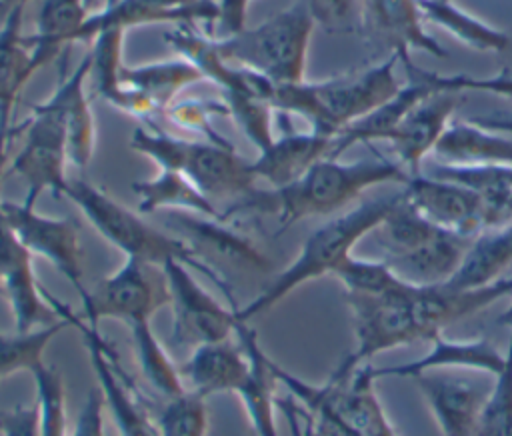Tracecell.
I'll use <instances>...</instances> for the list:
<instances>
[{
  "label": "cell",
  "instance_id": "cell-40",
  "mask_svg": "<svg viewBox=\"0 0 512 436\" xmlns=\"http://www.w3.org/2000/svg\"><path fill=\"white\" fill-rule=\"evenodd\" d=\"M154 420L160 436H208L206 398L186 390L174 398L162 400Z\"/></svg>",
  "mask_w": 512,
  "mask_h": 436
},
{
  "label": "cell",
  "instance_id": "cell-30",
  "mask_svg": "<svg viewBox=\"0 0 512 436\" xmlns=\"http://www.w3.org/2000/svg\"><path fill=\"white\" fill-rule=\"evenodd\" d=\"M90 16L86 0H42L36 32L26 36L32 74L58 56L60 48L76 42V36Z\"/></svg>",
  "mask_w": 512,
  "mask_h": 436
},
{
  "label": "cell",
  "instance_id": "cell-50",
  "mask_svg": "<svg viewBox=\"0 0 512 436\" xmlns=\"http://www.w3.org/2000/svg\"><path fill=\"white\" fill-rule=\"evenodd\" d=\"M26 4L28 0H0V26L16 8H26Z\"/></svg>",
  "mask_w": 512,
  "mask_h": 436
},
{
  "label": "cell",
  "instance_id": "cell-44",
  "mask_svg": "<svg viewBox=\"0 0 512 436\" xmlns=\"http://www.w3.org/2000/svg\"><path fill=\"white\" fill-rule=\"evenodd\" d=\"M430 176L452 180L464 184L476 192L488 190H504L512 188V166L510 164H494V166H454L436 162L428 170Z\"/></svg>",
  "mask_w": 512,
  "mask_h": 436
},
{
  "label": "cell",
  "instance_id": "cell-27",
  "mask_svg": "<svg viewBox=\"0 0 512 436\" xmlns=\"http://www.w3.org/2000/svg\"><path fill=\"white\" fill-rule=\"evenodd\" d=\"M90 76V54L78 62L72 72H66L62 64L60 84L52 92L64 108L68 130V160L76 170H86L96 148V122L86 96V78Z\"/></svg>",
  "mask_w": 512,
  "mask_h": 436
},
{
  "label": "cell",
  "instance_id": "cell-43",
  "mask_svg": "<svg viewBox=\"0 0 512 436\" xmlns=\"http://www.w3.org/2000/svg\"><path fill=\"white\" fill-rule=\"evenodd\" d=\"M166 118L174 126L194 132L202 136L206 142L214 144H230L214 126H212V116H222L228 114L226 106L222 100H200V98H184V100H174L166 108Z\"/></svg>",
  "mask_w": 512,
  "mask_h": 436
},
{
  "label": "cell",
  "instance_id": "cell-33",
  "mask_svg": "<svg viewBox=\"0 0 512 436\" xmlns=\"http://www.w3.org/2000/svg\"><path fill=\"white\" fill-rule=\"evenodd\" d=\"M134 194L138 196V212L154 214L168 210H182L192 214H202L220 220V210L216 204L206 198L196 184L178 170L160 168L154 178L140 180L132 184Z\"/></svg>",
  "mask_w": 512,
  "mask_h": 436
},
{
  "label": "cell",
  "instance_id": "cell-46",
  "mask_svg": "<svg viewBox=\"0 0 512 436\" xmlns=\"http://www.w3.org/2000/svg\"><path fill=\"white\" fill-rule=\"evenodd\" d=\"M68 436H104V396L98 386L86 394L74 430Z\"/></svg>",
  "mask_w": 512,
  "mask_h": 436
},
{
  "label": "cell",
  "instance_id": "cell-18",
  "mask_svg": "<svg viewBox=\"0 0 512 436\" xmlns=\"http://www.w3.org/2000/svg\"><path fill=\"white\" fill-rule=\"evenodd\" d=\"M362 26L386 44L402 64L412 52L446 58L448 52L426 30L418 0H360Z\"/></svg>",
  "mask_w": 512,
  "mask_h": 436
},
{
  "label": "cell",
  "instance_id": "cell-25",
  "mask_svg": "<svg viewBox=\"0 0 512 436\" xmlns=\"http://www.w3.org/2000/svg\"><path fill=\"white\" fill-rule=\"evenodd\" d=\"M332 138L318 132H286L258 152L252 160L256 180H264L270 188H282L308 172L312 164L328 158Z\"/></svg>",
  "mask_w": 512,
  "mask_h": 436
},
{
  "label": "cell",
  "instance_id": "cell-31",
  "mask_svg": "<svg viewBox=\"0 0 512 436\" xmlns=\"http://www.w3.org/2000/svg\"><path fill=\"white\" fill-rule=\"evenodd\" d=\"M512 264V224L488 228L476 234L446 286L456 290L482 288L502 278V272Z\"/></svg>",
  "mask_w": 512,
  "mask_h": 436
},
{
  "label": "cell",
  "instance_id": "cell-45",
  "mask_svg": "<svg viewBox=\"0 0 512 436\" xmlns=\"http://www.w3.org/2000/svg\"><path fill=\"white\" fill-rule=\"evenodd\" d=\"M2 436H40V408L34 400L28 406H14L0 412Z\"/></svg>",
  "mask_w": 512,
  "mask_h": 436
},
{
  "label": "cell",
  "instance_id": "cell-15",
  "mask_svg": "<svg viewBox=\"0 0 512 436\" xmlns=\"http://www.w3.org/2000/svg\"><path fill=\"white\" fill-rule=\"evenodd\" d=\"M464 102V92L434 88L422 96L402 118L398 128L388 138L396 154V162L406 170L408 176L422 172L424 158L434 150L458 106Z\"/></svg>",
  "mask_w": 512,
  "mask_h": 436
},
{
  "label": "cell",
  "instance_id": "cell-34",
  "mask_svg": "<svg viewBox=\"0 0 512 436\" xmlns=\"http://www.w3.org/2000/svg\"><path fill=\"white\" fill-rule=\"evenodd\" d=\"M424 22H430L464 46L478 52H508L512 38L508 32L462 10L454 0H418Z\"/></svg>",
  "mask_w": 512,
  "mask_h": 436
},
{
  "label": "cell",
  "instance_id": "cell-42",
  "mask_svg": "<svg viewBox=\"0 0 512 436\" xmlns=\"http://www.w3.org/2000/svg\"><path fill=\"white\" fill-rule=\"evenodd\" d=\"M408 76L420 78L434 88H448L456 92H484L512 100V72L500 70L494 76H470V74H438L416 66L412 60L402 64Z\"/></svg>",
  "mask_w": 512,
  "mask_h": 436
},
{
  "label": "cell",
  "instance_id": "cell-28",
  "mask_svg": "<svg viewBox=\"0 0 512 436\" xmlns=\"http://www.w3.org/2000/svg\"><path fill=\"white\" fill-rule=\"evenodd\" d=\"M430 90L432 86L428 82L408 76V82L394 96H390L386 102H382L356 122L348 124L342 132H338L332 138V150L328 158H340L348 148L356 144L388 142V138L398 128L408 110Z\"/></svg>",
  "mask_w": 512,
  "mask_h": 436
},
{
  "label": "cell",
  "instance_id": "cell-5",
  "mask_svg": "<svg viewBox=\"0 0 512 436\" xmlns=\"http://www.w3.org/2000/svg\"><path fill=\"white\" fill-rule=\"evenodd\" d=\"M64 196L74 202L76 208L94 226V230L114 248H118L126 258H136L158 266H164L172 260L182 262L190 270L200 272L212 284H216L228 302L234 304L230 286L222 272L204 262L182 238L142 220L134 210L126 208L102 188L84 178L68 180Z\"/></svg>",
  "mask_w": 512,
  "mask_h": 436
},
{
  "label": "cell",
  "instance_id": "cell-36",
  "mask_svg": "<svg viewBox=\"0 0 512 436\" xmlns=\"http://www.w3.org/2000/svg\"><path fill=\"white\" fill-rule=\"evenodd\" d=\"M134 356L138 360V366L148 380V384L154 388V392L162 398H174L182 392H186V384L182 380L180 368L172 362L168 356L164 344L156 338L150 322H134L128 324Z\"/></svg>",
  "mask_w": 512,
  "mask_h": 436
},
{
  "label": "cell",
  "instance_id": "cell-35",
  "mask_svg": "<svg viewBox=\"0 0 512 436\" xmlns=\"http://www.w3.org/2000/svg\"><path fill=\"white\" fill-rule=\"evenodd\" d=\"M24 8H16L0 26V116L10 118L18 90L32 78L30 48L20 34Z\"/></svg>",
  "mask_w": 512,
  "mask_h": 436
},
{
  "label": "cell",
  "instance_id": "cell-37",
  "mask_svg": "<svg viewBox=\"0 0 512 436\" xmlns=\"http://www.w3.org/2000/svg\"><path fill=\"white\" fill-rule=\"evenodd\" d=\"M68 324L70 322L66 318H62L50 326H44V328L26 332V334L0 332V380L8 378L20 370L30 372L36 364L44 362V352H46L48 344Z\"/></svg>",
  "mask_w": 512,
  "mask_h": 436
},
{
  "label": "cell",
  "instance_id": "cell-53",
  "mask_svg": "<svg viewBox=\"0 0 512 436\" xmlns=\"http://www.w3.org/2000/svg\"><path fill=\"white\" fill-rule=\"evenodd\" d=\"M86 2H88V6H92V4H94V0H86Z\"/></svg>",
  "mask_w": 512,
  "mask_h": 436
},
{
  "label": "cell",
  "instance_id": "cell-17",
  "mask_svg": "<svg viewBox=\"0 0 512 436\" xmlns=\"http://www.w3.org/2000/svg\"><path fill=\"white\" fill-rule=\"evenodd\" d=\"M404 198L432 224L474 238L482 232V194L430 174L410 176L402 188Z\"/></svg>",
  "mask_w": 512,
  "mask_h": 436
},
{
  "label": "cell",
  "instance_id": "cell-22",
  "mask_svg": "<svg viewBox=\"0 0 512 436\" xmlns=\"http://www.w3.org/2000/svg\"><path fill=\"white\" fill-rule=\"evenodd\" d=\"M180 368L186 390L204 398L222 392H236L248 372V356L236 338L202 342L192 348Z\"/></svg>",
  "mask_w": 512,
  "mask_h": 436
},
{
  "label": "cell",
  "instance_id": "cell-49",
  "mask_svg": "<svg viewBox=\"0 0 512 436\" xmlns=\"http://www.w3.org/2000/svg\"><path fill=\"white\" fill-rule=\"evenodd\" d=\"M470 120L478 126H484L488 130H494L512 138V114H482V116H470Z\"/></svg>",
  "mask_w": 512,
  "mask_h": 436
},
{
  "label": "cell",
  "instance_id": "cell-51",
  "mask_svg": "<svg viewBox=\"0 0 512 436\" xmlns=\"http://www.w3.org/2000/svg\"><path fill=\"white\" fill-rule=\"evenodd\" d=\"M496 324L498 326H504V328H510L512 330V304L496 318Z\"/></svg>",
  "mask_w": 512,
  "mask_h": 436
},
{
  "label": "cell",
  "instance_id": "cell-8",
  "mask_svg": "<svg viewBox=\"0 0 512 436\" xmlns=\"http://www.w3.org/2000/svg\"><path fill=\"white\" fill-rule=\"evenodd\" d=\"M130 148L156 162L158 168L188 176L214 204L216 200H240L256 188L252 162L242 158L232 144L184 140L152 126V130L136 128Z\"/></svg>",
  "mask_w": 512,
  "mask_h": 436
},
{
  "label": "cell",
  "instance_id": "cell-23",
  "mask_svg": "<svg viewBox=\"0 0 512 436\" xmlns=\"http://www.w3.org/2000/svg\"><path fill=\"white\" fill-rule=\"evenodd\" d=\"M236 338L248 356V372L234 394L240 398L256 436H278L274 414L278 406L274 394L278 380L272 370V358L262 350L258 336L248 322L236 326Z\"/></svg>",
  "mask_w": 512,
  "mask_h": 436
},
{
  "label": "cell",
  "instance_id": "cell-26",
  "mask_svg": "<svg viewBox=\"0 0 512 436\" xmlns=\"http://www.w3.org/2000/svg\"><path fill=\"white\" fill-rule=\"evenodd\" d=\"M470 240L472 238L440 230L424 244L382 260L398 278L412 286H440L456 274Z\"/></svg>",
  "mask_w": 512,
  "mask_h": 436
},
{
  "label": "cell",
  "instance_id": "cell-21",
  "mask_svg": "<svg viewBox=\"0 0 512 436\" xmlns=\"http://www.w3.org/2000/svg\"><path fill=\"white\" fill-rule=\"evenodd\" d=\"M430 350L414 360L390 366H372V376L380 378H416L434 370H474L496 376L506 364V352L502 354L488 338H444L436 334L430 340Z\"/></svg>",
  "mask_w": 512,
  "mask_h": 436
},
{
  "label": "cell",
  "instance_id": "cell-12",
  "mask_svg": "<svg viewBox=\"0 0 512 436\" xmlns=\"http://www.w3.org/2000/svg\"><path fill=\"white\" fill-rule=\"evenodd\" d=\"M164 272L170 286V306L174 314L172 344L174 346H198L202 342H214L232 338L240 320L236 308L220 304L182 262L164 264Z\"/></svg>",
  "mask_w": 512,
  "mask_h": 436
},
{
  "label": "cell",
  "instance_id": "cell-2",
  "mask_svg": "<svg viewBox=\"0 0 512 436\" xmlns=\"http://www.w3.org/2000/svg\"><path fill=\"white\" fill-rule=\"evenodd\" d=\"M272 370L298 402L308 436H398L376 394L370 362L352 370L338 366L320 386L304 382L274 360Z\"/></svg>",
  "mask_w": 512,
  "mask_h": 436
},
{
  "label": "cell",
  "instance_id": "cell-13",
  "mask_svg": "<svg viewBox=\"0 0 512 436\" xmlns=\"http://www.w3.org/2000/svg\"><path fill=\"white\" fill-rule=\"evenodd\" d=\"M0 216L32 254L48 260L74 286L80 300L88 296L82 284V250L74 220L46 216L36 212V206L12 200H0Z\"/></svg>",
  "mask_w": 512,
  "mask_h": 436
},
{
  "label": "cell",
  "instance_id": "cell-10",
  "mask_svg": "<svg viewBox=\"0 0 512 436\" xmlns=\"http://www.w3.org/2000/svg\"><path fill=\"white\" fill-rule=\"evenodd\" d=\"M170 306V286L164 266L126 258L110 276L102 278L82 300V320L98 326L102 318H118L126 326L150 322L152 316Z\"/></svg>",
  "mask_w": 512,
  "mask_h": 436
},
{
  "label": "cell",
  "instance_id": "cell-38",
  "mask_svg": "<svg viewBox=\"0 0 512 436\" xmlns=\"http://www.w3.org/2000/svg\"><path fill=\"white\" fill-rule=\"evenodd\" d=\"M36 402L40 408V436H68L66 388L56 366L40 362L32 370Z\"/></svg>",
  "mask_w": 512,
  "mask_h": 436
},
{
  "label": "cell",
  "instance_id": "cell-32",
  "mask_svg": "<svg viewBox=\"0 0 512 436\" xmlns=\"http://www.w3.org/2000/svg\"><path fill=\"white\" fill-rule=\"evenodd\" d=\"M202 80V72L184 56L138 66L124 64L120 70V84L146 96L160 112H166L182 90Z\"/></svg>",
  "mask_w": 512,
  "mask_h": 436
},
{
  "label": "cell",
  "instance_id": "cell-47",
  "mask_svg": "<svg viewBox=\"0 0 512 436\" xmlns=\"http://www.w3.org/2000/svg\"><path fill=\"white\" fill-rule=\"evenodd\" d=\"M482 194V230L512 224V188Z\"/></svg>",
  "mask_w": 512,
  "mask_h": 436
},
{
  "label": "cell",
  "instance_id": "cell-54",
  "mask_svg": "<svg viewBox=\"0 0 512 436\" xmlns=\"http://www.w3.org/2000/svg\"><path fill=\"white\" fill-rule=\"evenodd\" d=\"M112 2H116V0H106V4H112Z\"/></svg>",
  "mask_w": 512,
  "mask_h": 436
},
{
  "label": "cell",
  "instance_id": "cell-3",
  "mask_svg": "<svg viewBox=\"0 0 512 436\" xmlns=\"http://www.w3.org/2000/svg\"><path fill=\"white\" fill-rule=\"evenodd\" d=\"M396 64L398 56L390 54V58L374 66L326 80L274 84L270 106L286 114H296L310 124L312 132L334 138L348 124L402 88L396 76Z\"/></svg>",
  "mask_w": 512,
  "mask_h": 436
},
{
  "label": "cell",
  "instance_id": "cell-6",
  "mask_svg": "<svg viewBox=\"0 0 512 436\" xmlns=\"http://www.w3.org/2000/svg\"><path fill=\"white\" fill-rule=\"evenodd\" d=\"M316 18L308 0H294L254 28L212 38L214 50L230 64L250 70L272 84L306 80L308 48Z\"/></svg>",
  "mask_w": 512,
  "mask_h": 436
},
{
  "label": "cell",
  "instance_id": "cell-9",
  "mask_svg": "<svg viewBox=\"0 0 512 436\" xmlns=\"http://www.w3.org/2000/svg\"><path fill=\"white\" fill-rule=\"evenodd\" d=\"M68 130L64 108L52 94L42 104L32 106V116L24 124V144L10 164V172L26 182L22 202L36 206L42 192L64 196L68 186Z\"/></svg>",
  "mask_w": 512,
  "mask_h": 436
},
{
  "label": "cell",
  "instance_id": "cell-4",
  "mask_svg": "<svg viewBox=\"0 0 512 436\" xmlns=\"http://www.w3.org/2000/svg\"><path fill=\"white\" fill-rule=\"evenodd\" d=\"M398 198L400 192L362 200L358 206L320 224L308 234L296 258L254 300L236 308V318L248 322L274 308L302 284L334 274L336 268L352 256L354 246L382 224Z\"/></svg>",
  "mask_w": 512,
  "mask_h": 436
},
{
  "label": "cell",
  "instance_id": "cell-19",
  "mask_svg": "<svg viewBox=\"0 0 512 436\" xmlns=\"http://www.w3.org/2000/svg\"><path fill=\"white\" fill-rule=\"evenodd\" d=\"M216 0H116L100 12L90 14L76 42H92L96 34L110 28L128 30L144 24H196L216 22Z\"/></svg>",
  "mask_w": 512,
  "mask_h": 436
},
{
  "label": "cell",
  "instance_id": "cell-48",
  "mask_svg": "<svg viewBox=\"0 0 512 436\" xmlns=\"http://www.w3.org/2000/svg\"><path fill=\"white\" fill-rule=\"evenodd\" d=\"M316 22L326 26H344L358 12L360 0H308Z\"/></svg>",
  "mask_w": 512,
  "mask_h": 436
},
{
  "label": "cell",
  "instance_id": "cell-24",
  "mask_svg": "<svg viewBox=\"0 0 512 436\" xmlns=\"http://www.w3.org/2000/svg\"><path fill=\"white\" fill-rule=\"evenodd\" d=\"M124 30L110 28L102 30L94 36L92 48H90V76L94 82V90L100 98H104L110 106L116 110L152 122L160 110L142 94L136 90L124 88L120 84V70L124 66L122 60V42H124Z\"/></svg>",
  "mask_w": 512,
  "mask_h": 436
},
{
  "label": "cell",
  "instance_id": "cell-1",
  "mask_svg": "<svg viewBox=\"0 0 512 436\" xmlns=\"http://www.w3.org/2000/svg\"><path fill=\"white\" fill-rule=\"evenodd\" d=\"M408 178L398 162L382 156L354 162L322 158L288 186L266 190L256 186L244 198L230 202L220 220L226 222L238 214H268L278 220L280 230H286L304 218L334 214L374 186L406 184Z\"/></svg>",
  "mask_w": 512,
  "mask_h": 436
},
{
  "label": "cell",
  "instance_id": "cell-29",
  "mask_svg": "<svg viewBox=\"0 0 512 436\" xmlns=\"http://www.w3.org/2000/svg\"><path fill=\"white\" fill-rule=\"evenodd\" d=\"M432 154L442 164L454 166H512V138L478 126L470 118L452 120Z\"/></svg>",
  "mask_w": 512,
  "mask_h": 436
},
{
  "label": "cell",
  "instance_id": "cell-39",
  "mask_svg": "<svg viewBox=\"0 0 512 436\" xmlns=\"http://www.w3.org/2000/svg\"><path fill=\"white\" fill-rule=\"evenodd\" d=\"M332 276L342 284L346 294L382 296L410 286L398 278L384 260H366L356 256L346 258Z\"/></svg>",
  "mask_w": 512,
  "mask_h": 436
},
{
  "label": "cell",
  "instance_id": "cell-52",
  "mask_svg": "<svg viewBox=\"0 0 512 436\" xmlns=\"http://www.w3.org/2000/svg\"><path fill=\"white\" fill-rule=\"evenodd\" d=\"M508 54H510V56H508V64H506V66H504V70H508V72H512V48H510V50H508Z\"/></svg>",
  "mask_w": 512,
  "mask_h": 436
},
{
  "label": "cell",
  "instance_id": "cell-20",
  "mask_svg": "<svg viewBox=\"0 0 512 436\" xmlns=\"http://www.w3.org/2000/svg\"><path fill=\"white\" fill-rule=\"evenodd\" d=\"M164 224L204 262L206 256H214L244 270L264 272L270 268V260L254 246V242L226 226L224 220L182 210H168Z\"/></svg>",
  "mask_w": 512,
  "mask_h": 436
},
{
  "label": "cell",
  "instance_id": "cell-11",
  "mask_svg": "<svg viewBox=\"0 0 512 436\" xmlns=\"http://www.w3.org/2000/svg\"><path fill=\"white\" fill-rule=\"evenodd\" d=\"M412 284L404 290L370 296V294H346V304L352 316V330L356 348L342 360V368L352 370L368 364L370 358L380 352L424 342L422 330L414 318L410 306Z\"/></svg>",
  "mask_w": 512,
  "mask_h": 436
},
{
  "label": "cell",
  "instance_id": "cell-14",
  "mask_svg": "<svg viewBox=\"0 0 512 436\" xmlns=\"http://www.w3.org/2000/svg\"><path fill=\"white\" fill-rule=\"evenodd\" d=\"M32 256L0 216V294L10 306L14 332L20 334L62 320L36 280Z\"/></svg>",
  "mask_w": 512,
  "mask_h": 436
},
{
  "label": "cell",
  "instance_id": "cell-41",
  "mask_svg": "<svg viewBox=\"0 0 512 436\" xmlns=\"http://www.w3.org/2000/svg\"><path fill=\"white\" fill-rule=\"evenodd\" d=\"M476 436H512V330L506 364L494 376L488 398L480 410Z\"/></svg>",
  "mask_w": 512,
  "mask_h": 436
},
{
  "label": "cell",
  "instance_id": "cell-7",
  "mask_svg": "<svg viewBox=\"0 0 512 436\" xmlns=\"http://www.w3.org/2000/svg\"><path fill=\"white\" fill-rule=\"evenodd\" d=\"M164 40L188 58L204 76L220 90V100L242 134L256 146L258 152L274 142L270 94L274 84L250 70L226 62L212 44V36L200 34L194 24H180L166 32Z\"/></svg>",
  "mask_w": 512,
  "mask_h": 436
},
{
  "label": "cell",
  "instance_id": "cell-16",
  "mask_svg": "<svg viewBox=\"0 0 512 436\" xmlns=\"http://www.w3.org/2000/svg\"><path fill=\"white\" fill-rule=\"evenodd\" d=\"M430 408L442 436H476L480 410L492 384L442 370L412 378Z\"/></svg>",
  "mask_w": 512,
  "mask_h": 436
}]
</instances>
